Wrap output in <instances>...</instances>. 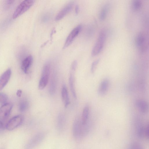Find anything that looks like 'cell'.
Here are the masks:
<instances>
[{
  "instance_id": "obj_1",
  "label": "cell",
  "mask_w": 149,
  "mask_h": 149,
  "mask_svg": "<svg viewBox=\"0 0 149 149\" xmlns=\"http://www.w3.org/2000/svg\"><path fill=\"white\" fill-rule=\"evenodd\" d=\"M78 120L76 119L74 121L72 127V133L75 139H78L86 135L88 132V129L84 127Z\"/></svg>"
},
{
  "instance_id": "obj_2",
  "label": "cell",
  "mask_w": 149,
  "mask_h": 149,
  "mask_svg": "<svg viewBox=\"0 0 149 149\" xmlns=\"http://www.w3.org/2000/svg\"><path fill=\"white\" fill-rule=\"evenodd\" d=\"M106 33L102 30L99 33L97 38L92 50V56L97 55L102 50L104 45L106 38Z\"/></svg>"
},
{
  "instance_id": "obj_3",
  "label": "cell",
  "mask_w": 149,
  "mask_h": 149,
  "mask_svg": "<svg viewBox=\"0 0 149 149\" xmlns=\"http://www.w3.org/2000/svg\"><path fill=\"white\" fill-rule=\"evenodd\" d=\"M34 1L25 0L23 1L17 6L13 15V18L15 19L24 13L33 5Z\"/></svg>"
},
{
  "instance_id": "obj_4",
  "label": "cell",
  "mask_w": 149,
  "mask_h": 149,
  "mask_svg": "<svg viewBox=\"0 0 149 149\" xmlns=\"http://www.w3.org/2000/svg\"><path fill=\"white\" fill-rule=\"evenodd\" d=\"M47 135L45 132H39L34 136L29 141L25 149H33L44 139Z\"/></svg>"
},
{
  "instance_id": "obj_5",
  "label": "cell",
  "mask_w": 149,
  "mask_h": 149,
  "mask_svg": "<svg viewBox=\"0 0 149 149\" xmlns=\"http://www.w3.org/2000/svg\"><path fill=\"white\" fill-rule=\"evenodd\" d=\"M50 72V65L49 64H46L43 68L41 77L39 82L38 88L39 90L44 89L47 86L49 78Z\"/></svg>"
},
{
  "instance_id": "obj_6",
  "label": "cell",
  "mask_w": 149,
  "mask_h": 149,
  "mask_svg": "<svg viewBox=\"0 0 149 149\" xmlns=\"http://www.w3.org/2000/svg\"><path fill=\"white\" fill-rule=\"evenodd\" d=\"M135 42L136 47L141 51H144L147 49L148 41L146 36L143 33L140 32L138 34Z\"/></svg>"
},
{
  "instance_id": "obj_7",
  "label": "cell",
  "mask_w": 149,
  "mask_h": 149,
  "mask_svg": "<svg viewBox=\"0 0 149 149\" xmlns=\"http://www.w3.org/2000/svg\"><path fill=\"white\" fill-rule=\"evenodd\" d=\"M23 121V117L21 115L15 116L11 119L6 125V128L8 130H12L20 125Z\"/></svg>"
},
{
  "instance_id": "obj_8",
  "label": "cell",
  "mask_w": 149,
  "mask_h": 149,
  "mask_svg": "<svg viewBox=\"0 0 149 149\" xmlns=\"http://www.w3.org/2000/svg\"><path fill=\"white\" fill-rule=\"evenodd\" d=\"M81 28V25H79L74 28L71 31L66 40L63 47V49L66 48L72 43L74 39L79 33Z\"/></svg>"
},
{
  "instance_id": "obj_9",
  "label": "cell",
  "mask_w": 149,
  "mask_h": 149,
  "mask_svg": "<svg viewBox=\"0 0 149 149\" xmlns=\"http://www.w3.org/2000/svg\"><path fill=\"white\" fill-rule=\"evenodd\" d=\"M13 107V104L10 103H6L3 104L0 108V120L3 121L7 119Z\"/></svg>"
},
{
  "instance_id": "obj_10",
  "label": "cell",
  "mask_w": 149,
  "mask_h": 149,
  "mask_svg": "<svg viewBox=\"0 0 149 149\" xmlns=\"http://www.w3.org/2000/svg\"><path fill=\"white\" fill-rule=\"evenodd\" d=\"M73 3L71 2L66 5L58 13L55 18V20L58 21L63 18L72 9Z\"/></svg>"
},
{
  "instance_id": "obj_11",
  "label": "cell",
  "mask_w": 149,
  "mask_h": 149,
  "mask_svg": "<svg viewBox=\"0 0 149 149\" xmlns=\"http://www.w3.org/2000/svg\"><path fill=\"white\" fill-rule=\"evenodd\" d=\"M11 71L8 69L4 72L0 77V91L6 85L10 77Z\"/></svg>"
},
{
  "instance_id": "obj_12",
  "label": "cell",
  "mask_w": 149,
  "mask_h": 149,
  "mask_svg": "<svg viewBox=\"0 0 149 149\" xmlns=\"http://www.w3.org/2000/svg\"><path fill=\"white\" fill-rule=\"evenodd\" d=\"M33 61V58L32 56L29 55L26 57L22 61L21 68L26 74L28 73V70L31 65Z\"/></svg>"
},
{
  "instance_id": "obj_13",
  "label": "cell",
  "mask_w": 149,
  "mask_h": 149,
  "mask_svg": "<svg viewBox=\"0 0 149 149\" xmlns=\"http://www.w3.org/2000/svg\"><path fill=\"white\" fill-rule=\"evenodd\" d=\"M109 86V81L107 79H105L101 82L99 86L98 93L99 95L103 96L105 94L108 89Z\"/></svg>"
},
{
  "instance_id": "obj_14",
  "label": "cell",
  "mask_w": 149,
  "mask_h": 149,
  "mask_svg": "<svg viewBox=\"0 0 149 149\" xmlns=\"http://www.w3.org/2000/svg\"><path fill=\"white\" fill-rule=\"evenodd\" d=\"M61 95L63 102L65 107L66 108L70 104V102L68 95V90L65 85H63L62 87Z\"/></svg>"
},
{
  "instance_id": "obj_15",
  "label": "cell",
  "mask_w": 149,
  "mask_h": 149,
  "mask_svg": "<svg viewBox=\"0 0 149 149\" xmlns=\"http://www.w3.org/2000/svg\"><path fill=\"white\" fill-rule=\"evenodd\" d=\"M136 105L138 109L141 113H146L148 110V104L143 100H137L136 103Z\"/></svg>"
},
{
  "instance_id": "obj_16",
  "label": "cell",
  "mask_w": 149,
  "mask_h": 149,
  "mask_svg": "<svg viewBox=\"0 0 149 149\" xmlns=\"http://www.w3.org/2000/svg\"><path fill=\"white\" fill-rule=\"evenodd\" d=\"M56 76L55 74L54 73L52 75L50 83L49 92L50 95H53L54 94L56 90Z\"/></svg>"
},
{
  "instance_id": "obj_17",
  "label": "cell",
  "mask_w": 149,
  "mask_h": 149,
  "mask_svg": "<svg viewBox=\"0 0 149 149\" xmlns=\"http://www.w3.org/2000/svg\"><path fill=\"white\" fill-rule=\"evenodd\" d=\"M74 73L71 72L70 73L69 78V83L70 89L72 95L76 99L77 97L74 86V77L73 74Z\"/></svg>"
},
{
  "instance_id": "obj_18",
  "label": "cell",
  "mask_w": 149,
  "mask_h": 149,
  "mask_svg": "<svg viewBox=\"0 0 149 149\" xmlns=\"http://www.w3.org/2000/svg\"><path fill=\"white\" fill-rule=\"evenodd\" d=\"M89 108L88 106H86L84 108L82 116L81 123L83 125H86L88 121L89 114Z\"/></svg>"
},
{
  "instance_id": "obj_19",
  "label": "cell",
  "mask_w": 149,
  "mask_h": 149,
  "mask_svg": "<svg viewBox=\"0 0 149 149\" xmlns=\"http://www.w3.org/2000/svg\"><path fill=\"white\" fill-rule=\"evenodd\" d=\"M65 118L64 116L59 115L58 118L57 123V127L59 131H61L63 130L65 124Z\"/></svg>"
},
{
  "instance_id": "obj_20",
  "label": "cell",
  "mask_w": 149,
  "mask_h": 149,
  "mask_svg": "<svg viewBox=\"0 0 149 149\" xmlns=\"http://www.w3.org/2000/svg\"><path fill=\"white\" fill-rule=\"evenodd\" d=\"M109 5L107 4H105L102 8L99 15V17L101 20H104L106 17L109 10Z\"/></svg>"
},
{
  "instance_id": "obj_21",
  "label": "cell",
  "mask_w": 149,
  "mask_h": 149,
  "mask_svg": "<svg viewBox=\"0 0 149 149\" xmlns=\"http://www.w3.org/2000/svg\"><path fill=\"white\" fill-rule=\"evenodd\" d=\"M29 106V103L26 100H22L19 103V109L20 111L23 112L26 111Z\"/></svg>"
},
{
  "instance_id": "obj_22",
  "label": "cell",
  "mask_w": 149,
  "mask_h": 149,
  "mask_svg": "<svg viewBox=\"0 0 149 149\" xmlns=\"http://www.w3.org/2000/svg\"><path fill=\"white\" fill-rule=\"evenodd\" d=\"M142 5V2L140 0H134L132 1L131 5L132 9L137 10L140 9Z\"/></svg>"
},
{
  "instance_id": "obj_23",
  "label": "cell",
  "mask_w": 149,
  "mask_h": 149,
  "mask_svg": "<svg viewBox=\"0 0 149 149\" xmlns=\"http://www.w3.org/2000/svg\"><path fill=\"white\" fill-rule=\"evenodd\" d=\"M145 127L141 126L139 127L137 130V134L140 138H142L145 137Z\"/></svg>"
},
{
  "instance_id": "obj_24",
  "label": "cell",
  "mask_w": 149,
  "mask_h": 149,
  "mask_svg": "<svg viewBox=\"0 0 149 149\" xmlns=\"http://www.w3.org/2000/svg\"><path fill=\"white\" fill-rule=\"evenodd\" d=\"M8 98L7 95L3 93H0V103L5 104L8 100Z\"/></svg>"
},
{
  "instance_id": "obj_25",
  "label": "cell",
  "mask_w": 149,
  "mask_h": 149,
  "mask_svg": "<svg viewBox=\"0 0 149 149\" xmlns=\"http://www.w3.org/2000/svg\"><path fill=\"white\" fill-rule=\"evenodd\" d=\"M129 149H143L139 143L134 142L132 143L130 146Z\"/></svg>"
},
{
  "instance_id": "obj_26",
  "label": "cell",
  "mask_w": 149,
  "mask_h": 149,
  "mask_svg": "<svg viewBox=\"0 0 149 149\" xmlns=\"http://www.w3.org/2000/svg\"><path fill=\"white\" fill-rule=\"evenodd\" d=\"M99 61V59H98L95 60L92 63L91 68V71L92 73H93L95 71V68L97 64L98 63Z\"/></svg>"
},
{
  "instance_id": "obj_27",
  "label": "cell",
  "mask_w": 149,
  "mask_h": 149,
  "mask_svg": "<svg viewBox=\"0 0 149 149\" xmlns=\"http://www.w3.org/2000/svg\"><path fill=\"white\" fill-rule=\"evenodd\" d=\"M77 65V61H74L72 64L71 65V71L74 72L75 71Z\"/></svg>"
},
{
  "instance_id": "obj_28",
  "label": "cell",
  "mask_w": 149,
  "mask_h": 149,
  "mask_svg": "<svg viewBox=\"0 0 149 149\" xmlns=\"http://www.w3.org/2000/svg\"><path fill=\"white\" fill-rule=\"evenodd\" d=\"M149 125L148 124L145 126V137L146 139H148L149 138Z\"/></svg>"
},
{
  "instance_id": "obj_29",
  "label": "cell",
  "mask_w": 149,
  "mask_h": 149,
  "mask_svg": "<svg viewBox=\"0 0 149 149\" xmlns=\"http://www.w3.org/2000/svg\"><path fill=\"white\" fill-rule=\"evenodd\" d=\"M3 122L0 120V132H3L5 129V127H6Z\"/></svg>"
},
{
  "instance_id": "obj_30",
  "label": "cell",
  "mask_w": 149,
  "mask_h": 149,
  "mask_svg": "<svg viewBox=\"0 0 149 149\" xmlns=\"http://www.w3.org/2000/svg\"><path fill=\"white\" fill-rule=\"evenodd\" d=\"M22 91L21 90H18L17 92V95L18 97H20L21 96Z\"/></svg>"
},
{
  "instance_id": "obj_31",
  "label": "cell",
  "mask_w": 149,
  "mask_h": 149,
  "mask_svg": "<svg viewBox=\"0 0 149 149\" xmlns=\"http://www.w3.org/2000/svg\"><path fill=\"white\" fill-rule=\"evenodd\" d=\"M79 7L78 6H77L76 7L75 10V13L76 14L78 13V12L79 11Z\"/></svg>"
}]
</instances>
